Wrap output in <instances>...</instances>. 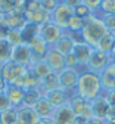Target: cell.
<instances>
[{"label": "cell", "mask_w": 115, "mask_h": 124, "mask_svg": "<svg viewBox=\"0 0 115 124\" xmlns=\"http://www.w3.org/2000/svg\"><path fill=\"white\" fill-rule=\"evenodd\" d=\"M102 93L103 90H102L99 74L92 72L89 70H81L78 81H77V87H75V95L89 102H93Z\"/></svg>", "instance_id": "1"}, {"label": "cell", "mask_w": 115, "mask_h": 124, "mask_svg": "<svg viewBox=\"0 0 115 124\" xmlns=\"http://www.w3.org/2000/svg\"><path fill=\"white\" fill-rule=\"evenodd\" d=\"M109 31L105 27V22L100 16H97L96 13L89 15L84 18V27L81 30V37H83L84 43H87L92 47H96L97 43L102 40L103 36H106Z\"/></svg>", "instance_id": "2"}, {"label": "cell", "mask_w": 115, "mask_h": 124, "mask_svg": "<svg viewBox=\"0 0 115 124\" xmlns=\"http://www.w3.org/2000/svg\"><path fill=\"white\" fill-rule=\"evenodd\" d=\"M58 77H59V89L67 92L69 96L75 95V87H77V81L80 77V71L65 68L58 74Z\"/></svg>", "instance_id": "3"}, {"label": "cell", "mask_w": 115, "mask_h": 124, "mask_svg": "<svg viewBox=\"0 0 115 124\" xmlns=\"http://www.w3.org/2000/svg\"><path fill=\"white\" fill-rule=\"evenodd\" d=\"M111 64H112V61H111V56L108 53H103L97 49H93L92 53H90V58L87 61L86 70H89L92 72H96V74H100Z\"/></svg>", "instance_id": "4"}, {"label": "cell", "mask_w": 115, "mask_h": 124, "mask_svg": "<svg viewBox=\"0 0 115 124\" xmlns=\"http://www.w3.org/2000/svg\"><path fill=\"white\" fill-rule=\"evenodd\" d=\"M63 33H65V30H62L61 27H58V25L53 24L52 21L44 22L43 25L38 27V36H40L49 46H55L56 41L62 37Z\"/></svg>", "instance_id": "5"}, {"label": "cell", "mask_w": 115, "mask_h": 124, "mask_svg": "<svg viewBox=\"0 0 115 124\" xmlns=\"http://www.w3.org/2000/svg\"><path fill=\"white\" fill-rule=\"evenodd\" d=\"M69 105L72 108V111L75 114V117H81L84 120H90L93 118V108H92V102L80 98L77 95H72L69 99Z\"/></svg>", "instance_id": "6"}, {"label": "cell", "mask_w": 115, "mask_h": 124, "mask_svg": "<svg viewBox=\"0 0 115 124\" xmlns=\"http://www.w3.org/2000/svg\"><path fill=\"white\" fill-rule=\"evenodd\" d=\"M71 16H74V9L59 2L56 9L50 13V21L53 24H56L58 27H61L62 30H65L68 25V21L71 19Z\"/></svg>", "instance_id": "7"}, {"label": "cell", "mask_w": 115, "mask_h": 124, "mask_svg": "<svg viewBox=\"0 0 115 124\" xmlns=\"http://www.w3.org/2000/svg\"><path fill=\"white\" fill-rule=\"evenodd\" d=\"M10 59L24 68H30L32 65V53L31 49L27 43H22L21 46H16V47L12 49V56Z\"/></svg>", "instance_id": "8"}, {"label": "cell", "mask_w": 115, "mask_h": 124, "mask_svg": "<svg viewBox=\"0 0 115 124\" xmlns=\"http://www.w3.org/2000/svg\"><path fill=\"white\" fill-rule=\"evenodd\" d=\"M2 25H5L8 30H21L22 31V28L27 25V18H25L24 12L12 10V12L3 15Z\"/></svg>", "instance_id": "9"}, {"label": "cell", "mask_w": 115, "mask_h": 124, "mask_svg": "<svg viewBox=\"0 0 115 124\" xmlns=\"http://www.w3.org/2000/svg\"><path fill=\"white\" fill-rule=\"evenodd\" d=\"M74 118H75V114H74L72 108H71V105L68 102V103H65L62 106L55 108L50 121H52V124H72Z\"/></svg>", "instance_id": "10"}, {"label": "cell", "mask_w": 115, "mask_h": 124, "mask_svg": "<svg viewBox=\"0 0 115 124\" xmlns=\"http://www.w3.org/2000/svg\"><path fill=\"white\" fill-rule=\"evenodd\" d=\"M27 44L30 46L31 53H32V64H34V62H37V61L44 59V58H46V53H47V50H49V47H50V46H49L38 34L34 36L31 40H28Z\"/></svg>", "instance_id": "11"}, {"label": "cell", "mask_w": 115, "mask_h": 124, "mask_svg": "<svg viewBox=\"0 0 115 124\" xmlns=\"http://www.w3.org/2000/svg\"><path fill=\"white\" fill-rule=\"evenodd\" d=\"M5 95L10 103L12 108H21L24 106V101H25V90L18 87V86H15V84H6L5 87Z\"/></svg>", "instance_id": "12"}, {"label": "cell", "mask_w": 115, "mask_h": 124, "mask_svg": "<svg viewBox=\"0 0 115 124\" xmlns=\"http://www.w3.org/2000/svg\"><path fill=\"white\" fill-rule=\"evenodd\" d=\"M24 70H25L24 67H21V65H18V64H15L12 59L8 61L6 64H3L2 67H0V72H2L3 80H5L6 84H13L16 80H18V77L22 74Z\"/></svg>", "instance_id": "13"}, {"label": "cell", "mask_w": 115, "mask_h": 124, "mask_svg": "<svg viewBox=\"0 0 115 124\" xmlns=\"http://www.w3.org/2000/svg\"><path fill=\"white\" fill-rule=\"evenodd\" d=\"M46 62H47V65L52 68L53 72L59 74L62 70H65V58L61 52H58V49L55 47V46H50L46 53Z\"/></svg>", "instance_id": "14"}, {"label": "cell", "mask_w": 115, "mask_h": 124, "mask_svg": "<svg viewBox=\"0 0 115 124\" xmlns=\"http://www.w3.org/2000/svg\"><path fill=\"white\" fill-rule=\"evenodd\" d=\"M94 47L89 46L87 43L81 41V43H75L74 44V49H72V53L77 59V64H78V68L80 71L81 70H86V65H87V61L90 58V53Z\"/></svg>", "instance_id": "15"}, {"label": "cell", "mask_w": 115, "mask_h": 124, "mask_svg": "<svg viewBox=\"0 0 115 124\" xmlns=\"http://www.w3.org/2000/svg\"><path fill=\"white\" fill-rule=\"evenodd\" d=\"M13 84L18 86V87H21V89H24V90H30V89L40 87V80L31 72L30 68H25L22 71V74L18 77V80H16Z\"/></svg>", "instance_id": "16"}, {"label": "cell", "mask_w": 115, "mask_h": 124, "mask_svg": "<svg viewBox=\"0 0 115 124\" xmlns=\"http://www.w3.org/2000/svg\"><path fill=\"white\" fill-rule=\"evenodd\" d=\"M100 84H102V90L103 92H109V90H115V64L112 62L111 65H108L100 74Z\"/></svg>", "instance_id": "17"}, {"label": "cell", "mask_w": 115, "mask_h": 124, "mask_svg": "<svg viewBox=\"0 0 115 124\" xmlns=\"http://www.w3.org/2000/svg\"><path fill=\"white\" fill-rule=\"evenodd\" d=\"M43 98L47 99L55 108L58 106H62L65 103H68L71 96L68 95L67 92H63L62 89H56V90H50V92H44L43 93Z\"/></svg>", "instance_id": "18"}, {"label": "cell", "mask_w": 115, "mask_h": 124, "mask_svg": "<svg viewBox=\"0 0 115 124\" xmlns=\"http://www.w3.org/2000/svg\"><path fill=\"white\" fill-rule=\"evenodd\" d=\"M32 108H34V111H36V114L38 115L40 120H50L52 115H53V111H55V106L47 99H44L43 96L34 103Z\"/></svg>", "instance_id": "19"}, {"label": "cell", "mask_w": 115, "mask_h": 124, "mask_svg": "<svg viewBox=\"0 0 115 124\" xmlns=\"http://www.w3.org/2000/svg\"><path fill=\"white\" fill-rule=\"evenodd\" d=\"M92 108H93V117L94 118L106 120V115H108V111H109V103L105 99L103 93L92 102Z\"/></svg>", "instance_id": "20"}, {"label": "cell", "mask_w": 115, "mask_h": 124, "mask_svg": "<svg viewBox=\"0 0 115 124\" xmlns=\"http://www.w3.org/2000/svg\"><path fill=\"white\" fill-rule=\"evenodd\" d=\"M25 18H27V22L28 24H32V25H43L44 22H49L50 21V13H47L46 10H43L41 8L37 9V10H32V12H27L24 13Z\"/></svg>", "instance_id": "21"}, {"label": "cell", "mask_w": 115, "mask_h": 124, "mask_svg": "<svg viewBox=\"0 0 115 124\" xmlns=\"http://www.w3.org/2000/svg\"><path fill=\"white\" fill-rule=\"evenodd\" d=\"M18 120L24 124H38L40 118L36 114L32 106H21L18 108Z\"/></svg>", "instance_id": "22"}, {"label": "cell", "mask_w": 115, "mask_h": 124, "mask_svg": "<svg viewBox=\"0 0 115 124\" xmlns=\"http://www.w3.org/2000/svg\"><path fill=\"white\" fill-rule=\"evenodd\" d=\"M30 70H31V72L34 74L37 78L41 81V80H44L46 77H49L53 71H52V68L47 65V62H46V59H41V61H37V62H34L31 67H30Z\"/></svg>", "instance_id": "23"}, {"label": "cell", "mask_w": 115, "mask_h": 124, "mask_svg": "<svg viewBox=\"0 0 115 124\" xmlns=\"http://www.w3.org/2000/svg\"><path fill=\"white\" fill-rule=\"evenodd\" d=\"M74 40H72V37H71V34L68 33V31H65V33L62 34V37L56 41V44H55V47L58 49V52H61L62 55H68V53H71L72 52V49H74Z\"/></svg>", "instance_id": "24"}, {"label": "cell", "mask_w": 115, "mask_h": 124, "mask_svg": "<svg viewBox=\"0 0 115 124\" xmlns=\"http://www.w3.org/2000/svg\"><path fill=\"white\" fill-rule=\"evenodd\" d=\"M59 89V77L56 72H52L49 77H46L44 80L40 81V90L41 93L44 92H50V90H56Z\"/></svg>", "instance_id": "25"}, {"label": "cell", "mask_w": 115, "mask_h": 124, "mask_svg": "<svg viewBox=\"0 0 115 124\" xmlns=\"http://www.w3.org/2000/svg\"><path fill=\"white\" fill-rule=\"evenodd\" d=\"M114 43H115V34H112V33H108L106 36H103L102 37V40L97 43V46L94 49H97V50H100V52H103V53H111V50H112V47H114Z\"/></svg>", "instance_id": "26"}, {"label": "cell", "mask_w": 115, "mask_h": 124, "mask_svg": "<svg viewBox=\"0 0 115 124\" xmlns=\"http://www.w3.org/2000/svg\"><path fill=\"white\" fill-rule=\"evenodd\" d=\"M12 46L6 41V39H0V67L6 64L8 61H10L12 56Z\"/></svg>", "instance_id": "27"}, {"label": "cell", "mask_w": 115, "mask_h": 124, "mask_svg": "<svg viewBox=\"0 0 115 124\" xmlns=\"http://www.w3.org/2000/svg\"><path fill=\"white\" fill-rule=\"evenodd\" d=\"M6 41L12 46V47H16V46H21L24 41L22 37V31L21 30H9L6 34Z\"/></svg>", "instance_id": "28"}, {"label": "cell", "mask_w": 115, "mask_h": 124, "mask_svg": "<svg viewBox=\"0 0 115 124\" xmlns=\"http://www.w3.org/2000/svg\"><path fill=\"white\" fill-rule=\"evenodd\" d=\"M41 96H43V93H41L40 87L25 90V101H24V106H34V103H36Z\"/></svg>", "instance_id": "29"}, {"label": "cell", "mask_w": 115, "mask_h": 124, "mask_svg": "<svg viewBox=\"0 0 115 124\" xmlns=\"http://www.w3.org/2000/svg\"><path fill=\"white\" fill-rule=\"evenodd\" d=\"M97 16H106V15H115V0H102L99 10L96 12Z\"/></svg>", "instance_id": "30"}, {"label": "cell", "mask_w": 115, "mask_h": 124, "mask_svg": "<svg viewBox=\"0 0 115 124\" xmlns=\"http://www.w3.org/2000/svg\"><path fill=\"white\" fill-rule=\"evenodd\" d=\"M18 121V109L9 108V109L0 112V124H13Z\"/></svg>", "instance_id": "31"}, {"label": "cell", "mask_w": 115, "mask_h": 124, "mask_svg": "<svg viewBox=\"0 0 115 124\" xmlns=\"http://www.w3.org/2000/svg\"><path fill=\"white\" fill-rule=\"evenodd\" d=\"M83 27H84V19L74 15V16H71V19L68 21V25L65 28V31H68V33H81Z\"/></svg>", "instance_id": "32"}, {"label": "cell", "mask_w": 115, "mask_h": 124, "mask_svg": "<svg viewBox=\"0 0 115 124\" xmlns=\"http://www.w3.org/2000/svg\"><path fill=\"white\" fill-rule=\"evenodd\" d=\"M38 34V27L37 25H32V24H28L22 28V37H24V41L28 43V40H31L34 36Z\"/></svg>", "instance_id": "33"}, {"label": "cell", "mask_w": 115, "mask_h": 124, "mask_svg": "<svg viewBox=\"0 0 115 124\" xmlns=\"http://www.w3.org/2000/svg\"><path fill=\"white\" fill-rule=\"evenodd\" d=\"M38 3L43 10H46L47 13H52L56 9V6L59 5V0H38Z\"/></svg>", "instance_id": "34"}, {"label": "cell", "mask_w": 115, "mask_h": 124, "mask_svg": "<svg viewBox=\"0 0 115 124\" xmlns=\"http://www.w3.org/2000/svg\"><path fill=\"white\" fill-rule=\"evenodd\" d=\"M18 0H0V12L3 15L5 13H9L15 9V5Z\"/></svg>", "instance_id": "35"}, {"label": "cell", "mask_w": 115, "mask_h": 124, "mask_svg": "<svg viewBox=\"0 0 115 124\" xmlns=\"http://www.w3.org/2000/svg\"><path fill=\"white\" fill-rule=\"evenodd\" d=\"M93 12L86 6V5H83V3H81L80 6H77L75 9H74V15H75V16H78V18H87L89 16V15H92Z\"/></svg>", "instance_id": "36"}, {"label": "cell", "mask_w": 115, "mask_h": 124, "mask_svg": "<svg viewBox=\"0 0 115 124\" xmlns=\"http://www.w3.org/2000/svg\"><path fill=\"white\" fill-rule=\"evenodd\" d=\"M63 58H65V68H71V70H78L80 71L78 64H77V59H75L72 52L68 53V55H63Z\"/></svg>", "instance_id": "37"}, {"label": "cell", "mask_w": 115, "mask_h": 124, "mask_svg": "<svg viewBox=\"0 0 115 124\" xmlns=\"http://www.w3.org/2000/svg\"><path fill=\"white\" fill-rule=\"evenodd\" d=\"M103 22H105V27L109 33L115 34V15H106V16L102 18Z\"/></svg>", "instance_id": "38"}, {"label": "cell", "mask_w": 115, "mask_h": 124, "mask_svg": "<svg viewBox=\"0 0 115 124\" xmlns=\"http://www.w3.org/2000/svg\"><path fill=\"white\" fill-rule=\"evenodd\" d=\"M100 3H102V0H83V5H86L93 13H96L97 10H99Z\"/></svg>", "instance_id": "39"}, {"label": "cell", "mask_w": 115, "mask_h": 124, "mask_svg": "<svg viewBox=\"0 0 115 124\" xmlns=\"http://www.w3.org/2000/svg\"><path fill=\"white\" fill-rule=\"evenodd\" d=\"M9 108H12V106H10V103H9L6 95H5V92H0V112L9 109Z\"/></svg>", "instance_id": "40"}, {"label": "cell", "mask_w": 115, "mask_h": 124, "mask_svg": "<svg viewBox=\"0 0 115 124\" xmlns=\"http://www.w3.org/2000/svg\"><path fill=\"white\" fill-rule=\"evenodd\" d=\"M103 96L108 101V103L111 106H115V90H109V92H103Z\"/></svg>", "instance_id": "41"}, {"label": "cell", "mask_w": 115, "mask_h": 124, "mask_svg": "<svg viewBox=\"0 0 115 124\" xmlns=\"http://www.w3.org/2000/svg\"><path fill=\"white\" fill-rule=\"evenodd\" d=\"M61 3H63V5H67V6H69V8H72V9H75L77 6H80L81 3H83V0H59Z\"/></svg>", "instance_id": "42"}, {"label": "cell", "mask_w": 115, "mask_h": 124, "mask_svg": "<svg viewBox=\"0 0 115 124\" xmlns=\"http://www.w3.org/2000/svg\"><path fill=\"white\" fill-rule=\"evenodd\" d=\"M106 120H115V106H111L109 105V111H108Z\"/></svg>", "instance_id": "43"}, {"label": "cell", "mask_w": 115, "mask_h": 124, "mask_svg": "<svg viewBox=\"0 0 115 124\" xmlns=\"http://www.w3.org/2000/svg\"><path fill=\"white\" fill-rule=\"evenodd\" d=\"M86 124H105V120H99V118H90V120H87V123Z\"/></svg>", "instance_id": "44"}, {"label": "cell", "mask_w": 115, "mask_h": 124, "mask_svg": "<svg viewBox=\"0 0 115 124\" xmlns=\"http://www.w3.org/2000/svg\"><path fill=\"white\" fill-rule=\"evenodd\" d=\"M8 31H9V30H8L5 25H2V24H0V39H6Z\"/></svg>", "instance_id": "45"}, {"label": "cell", "mask_w": 115, "mask_h": 124, "mask_svg": "<svg viewBox=\"0 0 115 124\" xmlns=\"http://www.w3.org/2000/svg\"><path fill=\"white\" fill-rule=\"evenodd\" d=\"M86 123H87V120L81 118V117H75V118H74V123H72V124H86Z\"/></svg>", "instance_id": "46"}, {"label": "cell", "mask_w": 115, "mask_h": 124, "mask_svg": "<svg viewBox=\"0 0 115 124\" xmlns=\"http://www.w3.org/2000/svg\"><path fill=\"white\" fill-rule=\"evenodd\" d=\"M5 87H6V83H5V80H3L2 72H0V92H3V90H5Z\"/></svg>", "instance_id": "47"}, {"label": "cell", "mask_w": 115, "mask_h": 124, "mask_svg": "<svg viewBox=\"0 0 115 124\" xmlns=\"http://www.w3.org/2000/svg\"><path fill=\"white\" fill-rule=\"evenodd\" d=\"M109 56H111V61H112L114 64H115V43H114V47H112V50H111Z\"/></svg>", "instance_id": "48"}, {"label": "cell", "mask_w": 115, "mask_h": 124, "mask_svg": "<svg viewBox=\"0 0 115 124\" xmlns=\"http://www.w3.org/2000/svg\"><path fill=\"white\" fill-rule=\"evenodd\" d=\"M38 124H52V121L50 120H40Z\"/></svg>", "instance_id": "49"}, {"label": "cell", "mask_w": 115, "mask_h": 124, "mask_svg": "<svg viewBox=\"0 0 115 124\" xmlns=\"http://www.w3.org/2000/svg\"><path fill=\"white\" fill-rule=\"evenodd\" d=\"M105 124H115V120H105Z\"/></svg>", "instance_id": "50"}, {"label": "cell", "mask_w": 115, "mask_h": 124, "mask_svg": "<svg viewBox=\"0 0 115 124\" xmlns=\"http://www.w3.org/2000/svg\"><path fill=\"white\" fill-rule=\"evenodd\" d=\"M2 21H3V13L0 12V24H2Z\"/></svg>", "instance_id": "51"}, {"label": "cell", "mask_w": 115, "mask_h": 124, "mask_svg": "<svg viewBox=\"0 0 115 124\" xmlns=\"http://www.w3.org/2000/svg\"><path fill=\"white\" fill-rule=\"evenodd\" d=\"M13 124H24V123H22V121H19V120H18V121H16V123H13Z\"/></svg>", "instance_id": "52"}, {"label": "cell", "mask_w": 115, "mask_h": 124, "mask_svg": "<svg viewBox=\"0 0 115 124\" xmlns=\"http://www.w3.org/2000/svg\"><path fill=\"white\" fill-rule=\"evenodd\" d=\"M24 2H32V0H24Z\"/></svg>", "instance_id": "53"}]
</instances>
